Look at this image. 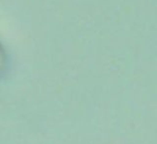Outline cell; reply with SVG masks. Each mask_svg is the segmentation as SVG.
I'll return each mask as SVG.
<instances>
[{
  "label": "cell",
  "mask_w": 157,
  "mask_h": 144,
  "mask_svg": "<svg viewBox=\"0 0 157 144\" xmlns=\"http://www.w3.org/2000/svg\"><path fill=\"white\" fill-rule=\"evenodd\" d=\"M6 64H7V55H6V52L2 47V44L0 43V74L5 70Z\"/></svg>",
  "instance_id": "cell-1"
}]
</instances>
